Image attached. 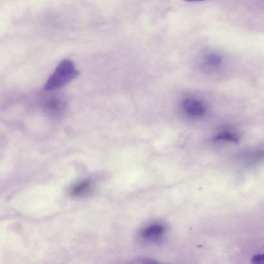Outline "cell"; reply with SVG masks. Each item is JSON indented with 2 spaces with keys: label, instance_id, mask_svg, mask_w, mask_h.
<instances>
[{
  "label": "cell",
  "instance_id": "1",
  "mask_svg": "<svg viewBox=\"0 0 264 264\" xmlns=\"http://www.w3.org/2000/svg\"><path fill=\"white\" fill-rule=\"evenodd\" d=\"M79 75V71L74 64L69 60L61 62L55 71L49 78L45 90L52 91L63 87L74 80Z\"/></svg>",
  "mask_w": 264,
  "mask_h": 264
},
{
  "label": "cell",
  "instance_id": "2",
  "mask_svg": "<svg viewBox=\"0 0 264 264\" xmlns=\"http://www.w3.org/2000/svg\"><path fill=\"white\" fill-rule=\"evenodd\" d=\"M181 108L185 115L193 119L201 118L206 113L204 103L195 97L184 98L181 102Z\"/></svg>",
  "mask_w": 264,
  "mask_h": 264
},
{
  "label": "cell",
  "instance_id": "3",
  "mask_svg": "<svg viewBox=\"0 0 264 264\" xmlns=\"http://www.w3.org/2000/svg\"><path fill=\"white\" fill-rule=\"evenodd\" d=\"M165 232V227L160 224L152 225L145 229L142 235L148 240H155L159 238Z\"/></svg>",
  "mask_w": 264,
  "mask_h": 264
},
{
  "label": "cell",
  "instance_id": "4",
  "mask_svg": "<svg viewBox=\"0 0 264 264\" xmlns=\"http://www.w3.org/2000/svg\"><path fill=\"white\" fill-rule=\"evenodd\" d=\"M92 187V183L90 181H85L79 183L73 186L70 191V194L72 196L78 197L81 196L90 191Z\"/></svg>",
  "mask_w": 264,
  "mask_h": 264
},
{
  "label": "cell",
  "instance_id": "5",
  "mask_svg": "<svg viewBox=\"0 0 264 264\" xmlns=\"http://www.w3.org/2000/svg\"><path fill=\"white\" fill-rule=\"evenodd\" d=\"M215 140L216 141L224 140L226 141L233 142L235 143H237L239 141L238 139H237L236 137H234L233 135L228 133H223L218 135L215 138Z\"/></svg>",
  "mask_w": 264,
  "mask_h": 264
},
{
  "label": "cell",
  "instance_id": "6",
  "mask_svg": "<svg viewBox=\"0 0 264 264\" xmlns=\"http://www.w3.org/2000/svg\"><path fill=\"white\" fill-rule=\"evenodd\" d=\"M221 63L220 58L215 55H210L206 59V64L210 67H215Z\"/></svg>",
  "mask_w": 264,
  "mask_h": 264
},
{
  "label": "cell",
  "instance_id": "7",
  "mask_svg": "<svg viewBox=\"0 0 264 264\" xmlns=\"http://www.w3.org/2000/svg\"><path fill=\"white\" fill-rule=\"evenodd\" d=\"M251 263L256 264H264V254H257L251 258Z\"/></svg>",
  "mask_w": 264,
  "mask_h": 264
},
{
  "label": "cell",
  "instance_id": "8",
  "mask_svg": "<svg viewBox=\"0 0 264 264\" xmlns=\"http://www.w3.org/2000/svg\"><path fill=\"white\" fill-rule=\"evenodd\" d=\"M184 1L188 2H198L204 1V0H184Z\"/></svg>",
  "mask_w": 264,
  "mask_h": 264
}]
</instances>
